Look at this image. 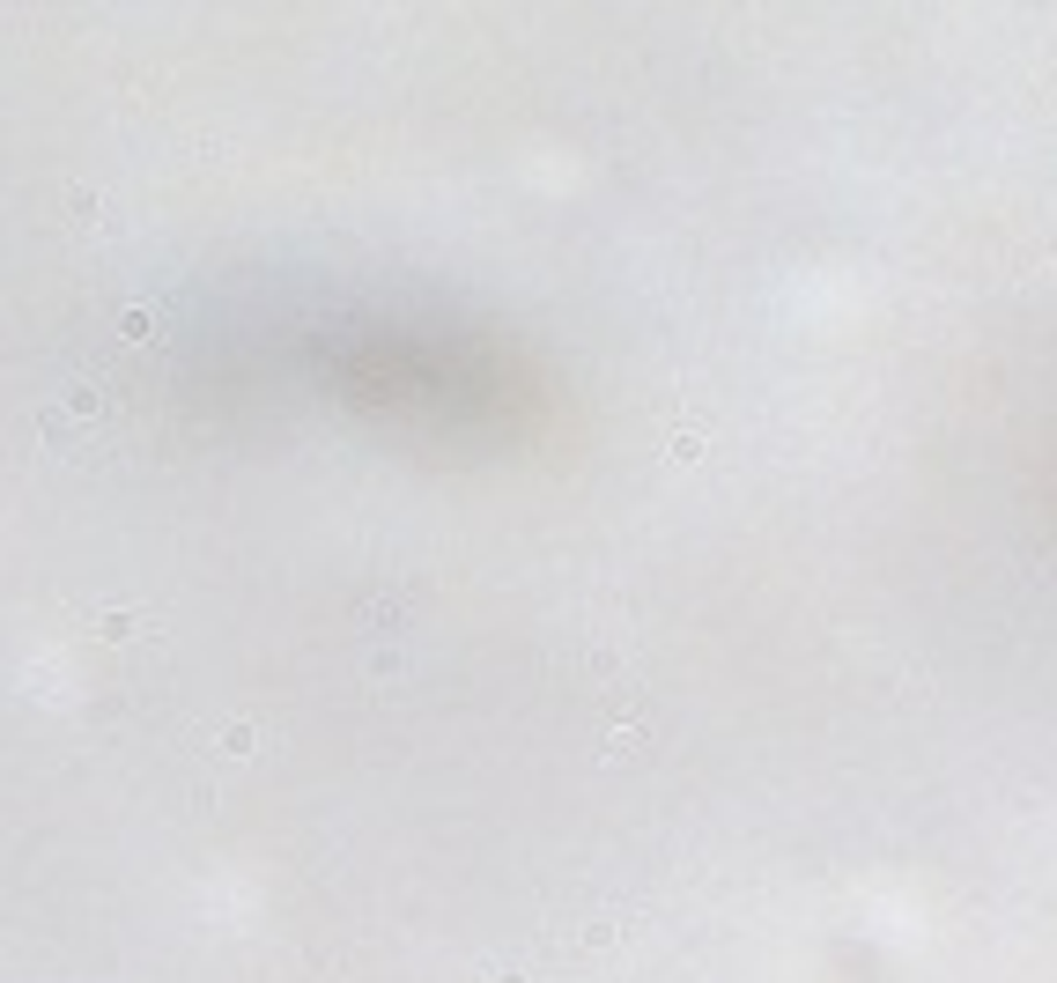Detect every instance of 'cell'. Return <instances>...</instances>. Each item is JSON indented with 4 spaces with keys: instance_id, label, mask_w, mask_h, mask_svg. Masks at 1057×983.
I'll return each mask as SVG.
<instances>
[{
    "instance_id": "cell-5",
    "label": "cell",
    "mask_w": 1057,
    "mask_h": 983,
    "mask_svg": "<svg viewBox=\"0 0 1057 983\" xmlns=\"http://www.w3.org/2000/svg\"><path fill=\"white\" fill-rule=\"evenodd\" d=\"M636 747H644L636 725H607V762H621V754H636Z\"/></svg>"
},
{
    "instance_id": "cell-2",
    "label": "cell",
    "mask_w": 1057,
    "mask_h": 983,
    "mask_svg": "<svg viewBox=\"0 0 1057 983\" xmlns=\"http://www.w3.org/2000/svg\"><path fill=\"white\" fill-rule=\"evenodd\" d=\"M703 451H710L703 422H673V429H666V459H673V466H695Z\"/></svg>"
},
{
    "instance_id": "cell-4",
    "label": "cell",
    "mask_w": 1057,
    "mask_h": 983,
    "mask_svg": "<svg viewBox=\"0 0 1057 983\" xmlns=\"http://www.w3.org/2000/svg\"><path fill=\"white\" fill-rule=\"evenodd\" d=\"M215 747L230 754V762H252V754H259V725H252V717H237V725H222Z\"/></svg>"
},
{
    "instance_id": "cell-7",
    "label": "cell",
    "mask_w": 1057,
    "mask_h": 983,
    "mask_svg": "<svg viewBox=\"0 0 1057 983\" xmlns=\"http://www.w3.org/2000/svg\"><path fill=\"white\" fill-rule=\"evenodd\" d=\"M119 333H126V340H156V318H148V311H126Z\"/></svg>"
},
{
    "instance_id": "cell-8",
    "label": "cell",
    "mask_w": 1057,
    "mask_h": 983,
    "mask_svg": "<svg viewBox=\"0 0 1057 983\" xmlns=\"http://www.w3.org/2000/svg\"><path fill=\"white\" fill-rule=\"evenodd\" d=\"M488 983H533L525 969H488Z\"/></svg>"
},
{
    "instance_id": "cell-1",
    "label": "cell",
    "mask_w": 1057,
    "mask_h": 983,
    "mask_svg": "<svg viewBox=\"0 0 1057 983\" xmlns=\"http://www.w3.org/2000/svg\"><path fill=\"white\" fill-rule=\"evenodd\" d=\"M134 629L156 636V621H148L141 607H89V636H97V644H126Z\"/></svg>"
},
{
    "instance_id": "cell-6",
    "label": "cell",
    "mask_w": 1057,
    "mask_h": 983,
    "mask_svg": "<svg viewBox=\"0 0 1057 983\" xmlns=\"http://www.w3.org/2000/svg\"><path fill=\"white\" fill-rule=\"evenodd\" d=\"M67 207H74V222H97V215H104V200H97V193H82V185L67 193Z\"/></svg>"
},
{
    "instance_id": "cell-3",
    "label": "cell",
    "mask_w": 1057,
    "mask_h": 983,
    "mask_svg": "<svg viewBox=\"0 0 1057 983\" xmlns=\"http://www.w3.org/2000/svg\"><path fill=\"white\" fill-rule=\"evenodd\" d=\"M363 621H370V636H407V607L392 592H377L370 607H363Z\"/></svg>"
}]
</instances>
